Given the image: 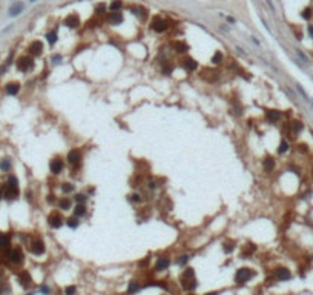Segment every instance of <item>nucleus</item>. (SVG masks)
Returning <instances> with one entry per match:
<instances>
[{
    "instance_id": "4",
    "label": "nucleus",
    "mask_w": 313,
    "mask_h": 295,
    "mask_svg": "<svg viewBox=\"0 0 313 295\" xmlns=\"http://www.w3.org/2000/svg\"><path fill=\"white\" fill-rule=\"evenodd\" d=\"M32 66H34V62H32L31 57H22V59H19V62H17V68H19L20 71H23V72L29 71Z\"/></svg>"
},
{
    "instance_id": "34",
    "label": "nucleus",
    "mask_w": 313,
    "mask_h": 295,
    "mask_svg": "<svg viewBox=\"0 0 313 295\" xmlns=\"http://www.w3.org/2000/svg\"><path fill=\"white\" fill-rule=\"evenodd\" d=\"M301 16H302V19L308 20V19L311 17V9H310V8H305V9L302 11V14H301Z\"/></svg>"
},
{
    "instance_id": "44",
    "label": "nucleus",
    "mask_w": 313,
    "mask_h": 295,
    "mask_svg": "<svg viewBox=\"0 0 313 295\" xmlns=\"http://www.w3.org/2000/svg\"><path fill=\"white\" fill-rule=\"evenodd\" d=\"M308 32H310V34L313 36V26H308Z\"/></svg>"
},
{
    "instance_id": "26",
    "label": "nucleus",
    "mask_w": 313,
    "mask_h": 295,
    "mask_svg": "<svg viewBox=\"0 0 313 295\" xmlns=\"http://www.w3.org/2000/svg\"><path fill=\"white\" fill-rule=\"evenodd\" d=\"M273 168H275V161H273V158L267 157V158L264 160V169H266V171H272Z\"/></svg>"
},
{
    "instance_id": "30",
    "label": "nucleus",
    "mask_w": 313,
    "mask_h": 295,
    "mask_svg": "<svg viewBox=\"0 0 313 295\" xmlns=\"http://www.w3.org/2000/svg\"><path fill=\"white\" fill-rule=\"evenodd\" d=\"M46 39H48V42H49L51 45H54V43L57 42V32H55V31H52V32H49V34L46 36Z\"/></svg>"
},
{
    "instance_id": "2",
    "label": "nucleus",
    "mask_w": 313,
    "mask_h": 295,
    "mask_svg": "<svg viewBox=\"0 0 313 295\" xmlns=\"http://www.w3.org/2000/svg\"><path fill=\"white\" fill-rule=\"evenodd\" d=\"M252 277H253V272H252L250 269H247V267H241V269L237 270L235 281H237V283H246V281H249Z\"/></svg>"
},
{
    "instance_id": "32",
    "label": "nucleus",
    "mask_w": 313,
    "mask_h": 295,
    "mask_svg": "<svg viewBox=\"0 0 313 295\" xmlns=\"http://www.w3.org/2000/svg\"><path fill=\"white\" fill-rule=\"evenodd\" d=\"M61 191H63V192H66V194H69V192H72V191H74V186H72L71 183H63Z\"/></svg>"
},
{
    "instance_id": "29",
    "label": "nucleus",
    "mask_w": 313,
    "mask_h": 295,
    "mask_svg": "<svg viewBox=\"0 0 313 295\" xmlns=\"http://www.w3.org/2000/svg\"><path fill=\"white\" fill-rule=\"evenodd\" d=\"M8 246H9V237L0 235V248H2V249H6Z\"/></svg>"
},
{
    "instance_id": "13",
    "label": "nucleus",
    "mask_w": 313,
    "mask_h": 295,
    "mask_svg": "<svg viewBox=\"0 0 313 295\" xmlns=\"http://www.w3.org/2000/svg\"><path fill=\"white\" fill-rule=\"evenodd\" d=\"M201 77H203L204 80H207V81H215V80L218 78V72L214 71V69H204Z\"/></svg>"
},
{
    "instance_id": "23",
    "label": "nucleus",
    "mask_w": 313,
    "mask_h": 295,
    "mask_svg": "<svg viewBox=\"0 0 313 295\" xmlns=\"http://www.w3.org/2000/svg\"><path fill=\"white\" fill-rule=\"evenodd\" d=\"M166 267H169V258H160V260L157 261V269L163 270V269H166Z\"/></svg>"
},
{
    "instance_id": "22",
    "label": "nucleus",
    "mask_w": 313,
    "mask_h": 295,
    "mask_svg": "<svg viewBox=\"0 0 313 295\" xmlns=\"http://www.w3.org/2000/svg\"><path fill=\"white\" fill-rule=\"evenodd\" d=\"M104 13H108V6L104 5V3H98V5L95 6V14H97V16H103Z\"/></svg>"
},
{
    "instance_id": "5",
    "label": "nucleus",
    "mask_w": 313,
    "mask_h": 295,
    "mask_svg": "<svg viewBox=\"0 0 313 295\" xmlns=\"http://www.w3.org/2000/svg\"><path fill=\"white\" fill-rule=\"evenodd\" d=\"M31 252H32L34 255H42V254L45 252V244H43V241H42V240H34V241H31Z\"/></svg>"
},
{
    "instance_id": "15",
    "label": "nucleus",
    "mask_w": 313,
    "mask_h": 295,
    "mask_svg": "<svg viewBox=\"0 0 313 295\" xmlns=\"http://www.w3.org/2000/svg\"><path fill=\"white\" fill-rule=\"evenodd\" d=\"M183 68H184V69H187V71H195V69L198 68V63H196L193 59L186 57V59L183 60Z\"/></svg>"
},
{
    "instance_id": "7",
    "label": "nucleus",
    "mask_w": 313,
    "mask_h": 295,
    "mask_svg": "<svg viewBox=\"0 0 313 295\" xmlns=\"http://www.w3.org/2000/svg\"><path fill=\"white\" fill-rule=\"evenodd\" d=\"M3 195H5V199H8V200H14L16 197L19 195V187H17V186H9V184H6Z\"/></svg>"
},
{
    "instance_id": "28",
    "label": "nucleus",
    "mask_w": 313,
    "mask_h": 295,
    "mask_svg": "<svg viewBox=\"0 0 313 295\" xmlns=\"http://www.w3.org/2000/svg\"><path fill=\"white\" fill-rule=\"evenodd\" d=\"M19 278H20V281H22L23 284H29V283H31V277H29L28 272H22V274L19 275Z\"/></svg>"
},
{
    "instance_id": "25",
    "label": "nucleus",
    "mask_w": 313,
    "mask_h": 295,
    "mask_svg": "<svg viewBox=\"0 0 313 295\" xmlns=\"http://www.w3.org/2000/svg\"><path fill=\"white\" fill-rule=\"evenodd\" d=\"M290 129H292L293 134H296V132H299L302 129V123L301 122H292L290 123Z\"/></svg>"
},
{
    "instance_id": "11",
    "label": "nucleus",
    "mask_w": 313,
    "mask_h": 295,
    "mask_svg": "<svg viewBox=\"0 0 313 295\" xmlns=\"http://www.w3.org/2000/svg\"><path fill=\"white\" fill-rule=\"evenodd\" d=\"M42 51H43V43H42V42L35 40L34 43H31V46H29V52H31L34 57L40 55V54H42Z\"/></svg>"
},
{
    "instance_id": "37",
    "label": "nucleus",
    "mask_w": 313,
    "mask_h": 295,
    "mask_svg": "<svg viewBox=\"0 0 313 295\" xmlns=\"http://www.w3.org/2000/svg\"><path fill=\"white\" fill-rule=\"evenodd\" d=\"M0 166H2V169H3V171H8V169H9V166H11V163H9V160L6 158V160H3V161H2V165H0Z\"/></svg>"
},
{
    "instance_id": "42",
    "label": "nucleus",
    "mask_w": 313,
    "mask_h": 295,
    "mask_svg": "<svg viewBox=\"0 0 313 295\" xmlns=\"http://www.w3.org/2000/svg\"><path fill=\"white\" fill-rule=\"evenodd\" d=\"M74 292H75V287H74V286L66 287V293H74Z\"/></svg>"
},
{
    "instance_id": "41",
    "label": "nucleus",
    "mask_w": 313,
    "mask_h": 295,
    "mask_svg": "<svg viewBox=\"0 0 313 295\" xmlns=\"http://www.w3.org/2000/svg\"><path fill=\"white\" fill-rule=\"evenodd\" d=\"M187 260H189V257H186V255H184V257H180L178 263H180V264H186V263H187Z\"/></svg>"
},
{
    "instance_id": "45",
    "label": "nucleus",
    "mask_w": 313,
    "mask_h": 295,
    "mask_svg": "<svg viewBox=\"0 0 313 295\" xmlns=\"http://www.w3.org/2000/svg\"><path fill=\"white\" fill-rule=\"evenodd\" d=\"M29 2H35V0H29Z\"/></svg>"
},
{
    "instance_id": "14",
    "label": "nucleus",
    "mask_w": 313,
    "mask_h": 295,
    "mask_svg": "<svg viewBox=\"0 0 313 295\" xmlns=\"http://www.w3.org/2000/svg\"><path fill=\"white\" fill-rule=\"evenodd\" d=\"M49 168H51V172H52V174H58V172H61V169H63V161H61L60 158H54V160L51 161Z\"/></svg>"
},
{
    "instance_id": "17",
    "label": "nucleus",
    "mask_w": 313,
    "mask_h": 295,
    "mask_svg": "<svg viewBox=\"0 0 313 295\" xmlns=\"http://www.w3.org/2000/svg\"><path fill=\"white\" fill-rule=\"evenodd\" d=\"M23 8H25V6H23V3H22V2H17V3H14V5H13V6L9 8V16H11V17H16V16H19V14H20V13L23 11Z\"/></svg>"
},
{
    "instance_id": "10",
    "label": "nucleus",
    "mask_w": 313,
    "mask_h": 295,
    "mask_svg": "<svg viewBox=\"0 0 313 295\" xmlns=\"http://www.w3.org/2000/svg\"><path fill=\"white\" fill-rule=\"evenodd\" d=\"M8 258L13 261V263H22V260H23V254H22V251H19V249H13V251H9L8 252Z\"/></svg>"
},
{
    "instance_id": "38",
    "label": "nucleus",
    "mask_w": 313,
    "mask_h": 295,
    "mask_svg": "<svg viewBox=\"0 0 313 295\" xmlns=\"http://www.w3.org/2000/svg\"><path fill=\"white\" fill-rule=\"evenodd\" d=\"M75 200H77L78 203H84V202H86V195L78 194V195H75Z\"/></svg>"
},
{
    "instance_id": "1",
    "label": "nucleus",
    "mask_w": 313,
    "mask_h": 295,
    "mask_svg": "<svg viewBox=\"0 0 313 295\" xmlns=\"http://www.w3.org/2000/svg\"><path fill=\"white\" fill-rule=\"evenodd\" d=\"M196 281H195V272H193V269H186L183 274H181V284H183V287L184 289H187V290H192V289H195V284Z\"/></svg>"
},
{
    "instance_id": "36",
    "label": "nucleus",
    "mask_w": 313,
    "mask_h": 295,
    "mask_svg": "<svg viewBox=\"0 0 313 295\" xmlns=\"http://www.w3.org/2000/svg\"><path fill=\"white\" fill-rule=\"evenodd\" d=\"M233 246H235V243H233V241L226 243V244H224V252H230V251H233Z\"/></svg>"
},
{
    "instance_id": "18",
    "label": "nucleus",
    "mask_w": 313,
    "mask_h": 295,
    "mask_svg": "<svg viewBox=\"0 0 313 295\" xmlns=\"http://www.w3.org/2000/svg\"><path fill=\"white\" fill-rule=\"evenodd\" d=\"M276 278L281 280V281H285V280H290V270H287L285 267H281L276 270Z\"/></svg>"
},
{
    "instance_id": "19",
    "label": "nucleus",
    "mask_w": 313,
    "mask_h": 295,
    "mask_svg": "<svg viewBox=\"0 0 313 295\" xmlns=\"http://www.w3.org/2000/svg\"><path fill=\"white\" fill-rule=\"evenodd\" d=\"M19 89H20V85H19V83H8V85H6V92H8L9 95H16V94L19 92Z\"/></svg>"
},
{
    "instance_id": "9",
    "label": "nucleus",
    "mask_w": 313,
    "mask_h": 295,
    "mask_svg": "<svg viewBox=\"0 0 313 295\" xmlns=\"http://www.w3.org/2000/svg\"><path fill=\"white\" fill-rule=\"evenodd\" d=\"M65 25L68 26V28H77L78 25H80V17L77 16V14H71V16H68L66 19H65Z\"/></svg>"
},
{
    "instance_id": "40",
    "label": "nucleus",
    "mask_w": 313,
    "mask_h": 295,
    "mask_svg": "<svg viewBox=\"0 0 313 295\" xmlns=\"http://www.w3.org/2000/svg\"><path fill=\"white\" fill-rule=\"evenodd\" d=\"M141 199H140V195L138 194H134V195H131V202H140Z\"/></svg>"
},
{
    "instance_id": "24",
    "label": "nucleus",
    "mask_w": 313,
    "mask_h": 295,
    "mask_svg": "<svg viewBox=\"0 0 313 295\" xmlns=\"http://www.w3.org/2000/svg\"><path fill=\"white\" fill-rule=\"evenodd\" d=\"M121 6H123V2H121V0H114V2L109 5V9H111V11H120Z\"/></svg>"
},
{
    "instance_id": "16",
    "label": "nucleus",
    "mask_w": 313,
    "mask_h": 295,
    "mask_svg": "<svg viewBox=\"0 0 313 295\" xmlns=\"http://www.w3.org/2000/svg\"><path fill=\"white\" fill-rule=\"evenodd\" d=\"M266 117H267V120L270 123H276L279 120V117H281V112L275 111V109H269V111H266Z\"/></svg>"
},
{
    "instance_id": "21",
    "label": "nucleus",
    "mask_w": 313,
    "mask_h": 295,
    "mask_svg": "<svg viewBox=\"0 0 313 295\" xmlns=\"http://www.w3.org/2000/svg\"><path fill=\"white\" fill-rule=\"evenodd\" d=\"M58 208L63 209V211H68L71 208V200L69 199H60L58 200Z\"/></svg>"
},
{
    "instance_id": "27",
    "label": "nucleus",
    "mask_w": 313,
    "mask_h": 295,
    "mask_svg": "<svg viewBox=\"0 0 313 295\" xmlns=\"http://www.w3.org/2000/svg\"><path fill=\"white\" fill-rule=\"evenodd\" d=\"M221 62H223V52L218 51V52L214 54V57H212V63H214V65H220Z\"/></svg>"
},
{
    "instance_id": "43",
    "label": "nucleus",
    "mask_w": 313,
    "mask_h": 295,
    "mask_svg": "<svg viewBox=\"0 0 313 295\" xmlns=\"http://www.w3.org/2000/svg\"><path fill=\"white\" fill-rule=\"evenodd\" d=\"M42 292H49V287H46V286H43V287H42Z\"/></svg>"
},
{
    "instance_id": "39",
    "label": "nucleus",
    "mask_w": 313,
    "mask_h": 295,
    "mask_svg": "<svg viewBox=\"0 0 313 295\" xmlns=\"http://www.w3.org/2000/svg\"><path fill=\"white\" fill-rule=\"evenodd\" d=\"M128 290H129V292H135V290H138V286H137V283H135V281H132V283L129 284Z\"/></svg>"
},
{
    "instance_id": "33",
    "label": "nucleus",
    "mask_w": 313,
    "mask_h": 295,
    "mask_svg": "<svg viewBox=\"0 0 313 295\" xmlns=\"http://www.w3.org/2000/svg\"><path fill=\"white\" fill-rule=\"evenodd\" d=\"M287 149H289V143H287L285 140H282V142H281V145H279V148H278V152H281V154H282V152H285Z\"/></svg>"
},
{
    "instance_id": "31",
    "label": "nucleus",
    "mask_w": 313,
    "mask_h": 295,
    "mask_svg": "<svg viewBox=\"0 0 313 295\" xmlns=\"http://www.w3.org/2000/svg\"><path fill=\"white\" fill-rule=\"evenodd\" d=\"M86 214V208L83 206V205H78L77 208H75V215L77 217H81V215H84Z\"/></svg>"
},
{
    "instance_id": "3",
    "label": "nucleus",
    "mask_w": 313,
    "mask_h": 295,
    "mask_svg": "<svg viewBox=\"0 0 313 295\" xmlns=\"http://www.w3.org/2000/svg\"><path fill=\"white\" fill-rule=\"evenodd\" d=\"M167 28H169V22H166L164 19L155 17V19L152 20V29H154V31H157V32H164Z\"/></svg>"
},
{
    "instance_id": "20",
    "label": "nucleus",
    "mask_w": 313,
    "mask_h": 295,
    "mask_svg": "<svg viewBox=\"0 0 313 295\" xmlns=\"http://www.w3.org/2000/svg\"><path fill=\"white\" fill-rule=\"evenodd\" d=\"M172 46L175 48V51H177V52H186V51L189 49V48H187V45H186V43H183V42H175Z\"/></svg>"
},
{
    "instance_id": "12",
    "label": "nucleus",
    "mask_w": 313,
    "mask_h": 295,
    "mask_svg": "<svg viewBox=\"0 0 313 295\" xmlns=\"http://www.w3.org/2000/svg\"><path fill=\"white\" fill-rule=\"evenodd\" d=\"M80 160H81V154H80V151H77V149L69 151V154H68V161H69L71 165H77Z\"/></svg>"
},
{
    "instance_id": "6",
    "label": "nucleus",
    "mask_w": 313,
    "mask_h": 295,
    "mask_svg": "<svg viewBox=\"0 0 313 295\" xmlns=\"http://www.w3.org/2000/svg\"><path fill=\"white\" fill-rule=\"evenodd\" d=\"M48 221H49V226H51V228H60V226L63 225V218H61V215H60L58 212L51 214L49 218H48Z\"/></svg>"
},
{
    "instance_id": "35",
    "label": "nucleus",
    "mask_w": 313,
    "mask_h": 295,
    "mask_svg": "<svg viewBox=\"0 0 313 295\" xmlns=\"http://www.w3.org/2000/svg\"><path fill=\"white\" fill-rule=\"evenodd\" d=\"M68 225H69V228H77V226H78V220H77L75 217L68 218Z\"/></svg>"
},
{
    "instance_id": "8",
    "label": "nucleus",
    "mask_w": 313,
    "mask_h": 295,
    "mask_svg": "<svg viewBox=\"0 0 313 295\" xmlns=\"http://www.w3.org/2000/svg\"><path fill=\"white\" fill-rule=\"evenodd\" d=\"M108 22H109L111 25H118V23L123 22V14H121L120 11H112V13H109V16H108Z\"/></svg>"
}]
</instances>
